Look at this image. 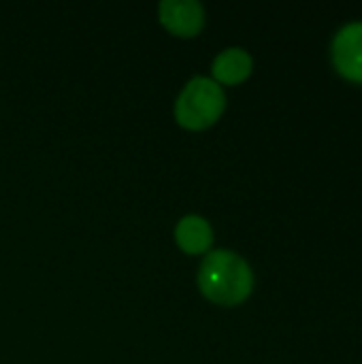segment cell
<instances>
[{
    "label": "cell",
    "instance_id": "3",
    "mask_svg": "<svg viewBox=\"0 0 362 364\" xmlns=\"http://www.w3.org/2000/svg\"><path fill=\"white\" fill-rule=\"evenodd\" d=\"M331 60L335 70L350 83L362 85V21L346 23L333 38Z\"/></svg>",
    "mask_w": 362,
    "mask_h": 364
},
{
    "label": "cell",
    "instance_id": "2",
    "mask_svg": "<svg viewBox=\"0 0 362 364\" xmlns=\"http://www.w3.org/2000/svg\"><path fill=\"white\" fill-rule=\"evenodd\" d=\"M224 111V87L205 75L192 77L175 100V119L188 130H205L213 126Z\"/></svg>",
    "mask_w": 362,
    "mask_h": 364
},
{
    "label": "cell",
    "instance_id": "5",
    "mask_svg": "<svg viewBox=\"0 0 362 364\" xmlns=\"http://www.w3.org/2000/svg\"><path fill=\"white\" fill-rule=\"evenodd\" d=\"M252 70H254V58L243 47L222 49L211 64L213 81H218L220 85H239L252 75Z\"/></svg>",
    "mask_w": 362,
    "mask_h": 364
},
{
    "label": "cell",
    "instance_id": "4",
    "mask_svg": "<svg viewBox=\"0 0 362 364\" xmlns=\"http://www.w3.org/2000/svg\"><path fill=\"white\" fill-rule=\"evenodd\" d=\"M162 26L177 36H196L205 26V9L198 0H162L158 4Z\"/></svg>",
    "mask_w": 362,
    "mask_h": 364
},
{
    "label": "cell",
    "instance_id": "1",
    "mask_svg": "<svg viewBox=\"0 0 362 364\" xmlns=\"http://www.w3.org/2000/svg\"><path fill=\"white\" fill-rule=\"evenodd\" d=\"M198 288L203 296L222 307H235L250 299L254 271L250 262L233 250H213L201 262Z\"/></svg>",
    "mask_w": 362,
    "mask_h": 364
},
{
    "label": "cell",
    "instance_id": "6",
    "mask_svg": "<svg viewBox=\"0 0 362 364\" xmlns=\"http://www.w3.org/2000/svg\"><path fill=\"white\" fill-rule=\"evenodd\" d=\"M175 241L186 254H207L213 243V228L203 215L188 213L175 226Z\"/></svg>",
    "mask_w": 362,
    "mask_h": 364
}]
</instances>
